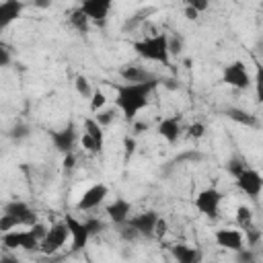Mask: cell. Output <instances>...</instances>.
Listing matches in <instances>:
<instances>
[{
    "label": "cell",
    "mask_w": 263,
    "mask_h": 263,
    "mask_svg": "<svg viewBox=\"0 0 263 263\" xmlns=\"http://www.w3.org/2000/svg\"><path fill=\"white\" fill-rule=\"evenodd\" d=\"M158 82H160L158 78H152V80H144V82H121V84H113V90H115V107L121 111V115L127 121H136L138 113L148 107L150 95L154 92V88L158 86Z\"/></svg>",
    "instance_id": "obj_1"
},
{
    "label": "cell",
    "mask_w": 263,
    "mask_h": 263,
    "mask_svg": "<svg viewBox=\"0 0 263 263\" xmlns=\"http://www.w3.org/2000/svg\"><path fill=\"white\" fill-rule=\"evenodd\" d=\"M134 51L148 60V62H156L162 66H171V37L166 33H156V35H148L144 39H138L132 43Z\"/></svg>",
    "instance_id": "obj_2"
},
{
    "label": "cell",
    "mask_w": 263,
    "mask_h": 263,
    "mask_svg": "<svg viewBox=\"0 0 263 263\" xmlns=\"http://www.w3.org/2000/svg\"><path fill=\"white\" fill-rule=\"evenodd\" d=\"M222 82L228 84L230 88H236V90H247L251 84H253V78L245 66V62L236 60V62H230L224 66L222 70Z\"/></svg>",
    "instance_id": "obj_3"
},
{
    "label": "cell",
    "mask_w": 263,
    "mask_h": 263,
    "mask_svg": "<svg viewBox=\"0 0 263 263\" xmlns=\"http://www.w3.org/2000/svg\"><path fill=\"white\" fill-rule=\"evenodd\" d=\"M222 201H224V193H222L220 189H216V187H208V189H201V191L197 193V197H195V208H197L199 214H203L205 218L214 220V218H218V214H220Z\"/></svg>",
    "instance_id": "obj_4"
},
{
    "label": "cell",
    "mask_w": 263,
    "mask_h": 263,
    "mask_svg": "<svg viewBox=\"0 0 263 263\" xmlns=\"http://www.w3.org/2000/svg\"><path fill=\"white\" fill-rule=\"evenodd\" d=\"M0 240H2V245H4L6 249L39 251V247H41V240L33 234L31 228H29V230H16V228H12V230H8V232H2Z\"/></svg>",
    "instance_id": "obj_5"
},
{
    "label": "cell",
    "mask_w": 263,
    "mask_h": 263,
    "mask_svg": "<svg viewBox=\"0 0 263 263\" xmlns=\"http://www.w3.org/2000/svg\"><path fill=\"white\" fill-rule=\"evenodd\" d=\"M68 238H70V228H68L66 220L53 222V224L49 226V230H47V236L41 240L39 251H41L43 255H53L55 251H60V249L66 245Z\"/></svg>",
    "instance_id": "obj_6"
},
{
    "label": "cell",
    "mask_w": 263,
    "mask_h": 263,
    "mask_svg": "<svg viewBox=\"0 0 263 263\" xmlns=\"http://www.w3.org/2000/svg\"><path fill=\"white\" fill-rule=\"evenodd\" d=\"M236 187L251 199H257L263 191V175L255 168H245L238 177H236Z\"/></svg>",
    "instance_id": "obj_7"
},
{
    "label": "cell",
    "mask_w": 263,
    "mask_h": 263,
    "mask_svg": "<svg viewBox=\"0 0 263 263\" xmlns=\"http://www.w3.org/2000/svg\"><path fill=\"white\" fill-rule=\"evenodd\" d=\"M107 195H109V187H107L105 183H95V185H90V187L80 195V199L76 201V210H78V212L95 210V208H99V205L107 199Z\"/></svg>",
    "instance_id": "obj_8"
},
{
    "label": "cell",
    "mask_w": 263,
    "mask_h": 263,
    "mask_svg": "<svg viewBox=\"0 0 263 263\" xmlns=\"http://www.w3.org/2000/svg\"><path fill=\"white\" fill-rule=\"evenodd\" d=\"M66 224L70 228V240H72V251H82L86 245H88V238L92 236L90 232V226L88 222H82L78 218H74L72 214H68L66 218Z\"/></svg>",
    "instance_id": "obj_9"
},
{
    "label": "cell",
    "mask_w": 263,
    "mask_h": 263,
    "mask_svg": "<svg viewBox=\"0 0 263 263\" xmlns=\"http://www.w3.org/2000/svg\"><path fill=\"white\" fill-rule=\"evenodd\" d=\"M214 240L218 247H222L226 251L240 253L245 249V234L236 228H218L214 232Z\"/></svg>",
    "instance_id": "obj_10"
},
{
    "label": "cell",
    "mask_w": 263,
    "mask_h": 263,
    "mask_svg": "<svg viewBox=\"0 0 263 263\" xmlns=\"http://www.w3.org/2000/svg\"><path fill=\"white\" fill-rule=\"evenodd\" d=\"M111 6H113V0H82L80 2V10L97 25H103L111 12Z\"/></svg>",
    "instance_id": "obj_11"
},
{
    "label": "cell",
    "mask_w": 263,
    "mask_h": 263,
    "mask_svg": "<svg viewBox=\"0 0 263 263\" xmlns=\"http://www.w3.org/2000/svg\"><path fill=\"white\" fill-rule=\"evenodd\" d=\"M158 214L148 210V212H142V214H136V216H129V220L125 224H129L140 236H154V228H156V222H158Z\"/></svg>",
    "instance_id": "obj_12"
},
{
    "label": "cell",
    "mask_w": 263,
    "mask_h": 263,
    "mask_svg": "<svg viewBox=\"0 0 263 263\" xmlns=\"http://www.w3.org/2000/svg\"><path fill=\"white\" fill-rule=\"evenodd\" d=\"M49 138H51L53 148L60 150L62 154L72 152V150H74V144H76V140H78V136H76V127H74L72 123L66 125V127H62V129L49 132Z\"/></svg>",
    "instance_id": "obj_13"
},
{
    "label": "cell",
    "mask_w": 263,
    "mask_h": 263,
    "mask_svg": "<svg viewBox=\"0 0 263 263\" xmlns=\"http://www.w3.org/2000/svg\"><path fill=\"white\" fill-rule=\"evenodd\" d=\"M4 212H6V214H12V216L21 222V226H33V224L37 222L35 210H33L27 201H23V199H12V201H8V203L4 205Z\"/></svg>",
    "instance_id": "obj_14"
},
{
    "label": "cell",
    "mask_w": 263,
    "mask_h": 263,
    "mask_svg": "<svg viewBox=\"0 0 263 263\" xmlns=\"http://www.w3.org/2000/svg\"><path fill=\"white\" fill-rule=\"evenodd\" d=\"M105 212H107V218H109L113 224L121 226V224H125V222L129 220V216H132V201L125 199V197H115V199L105 208Z\"/></svg>",
    "instance_id": "obj_15"
},
{
    "label": "cell",
    "mask_w": 263,
    "mask_h": 263,
    "mask_svg": "<svg viewBox=\"0 0 263 263\" xmlns=\"http://www.w3.org/2000/svg\"><path fill=\"white\" fill-rule=\"evenodd\" d=\"M156 132H158V136L164 138L168 144H175V142L179 140L181 132H183V119H181V115H171V117L160 119Z\"/></svg>",
    "instance_id": "obj_16"
},
{
    "label": "cell",
    "mask_w": 263,
    "mask_h": 263,
    "mask_svg": "<svg viewBox=\"0 0 263 263\" xmlns=\"http://www.w3.org/2000/svg\"><path fill=\"white\" fill-rule=\"evenodd\" d=\"M23 10H25L23 0H4L0 4V29H8L10 23L21 18Z\"/></svg>",
    "instance_id": "obj_17"
},
{
    "label": "cell",
    "mask_w": 263,
    "mask_h": 263,
    "mask_svg": "<svg viewBox=\"0 0 263 263\" xmlns=\"http://www.w3.org/2000/svg\"><path fill=\"white\" fill-rule=\"evenodd\" d=\"M171 253H173V257H175L177 261H181V263H197V261L201 259L199 249L189 247V245H175V247H171Z\"/></svg>",
    "instance_id": "obj_18"
},
{
    "label": "cell",
    "mask_w": 263,
    "mask_h": 263,
    "mask_svg": "<svg viewBox=\"0 0 263 263\" xmlns=\"http://www.w3.org/2000/svg\"><path fill=\"white\" fill-rule=\"evenodd\" d=\"M119 74H121V78L125 82H144V80H152L154 78L148 70H144L140 66H123L119 70Z\"/></svg>",
    "instance_id": "obj_19"
},
{
    "label": "cell",
    "mask_w": 263,
    "mask_h": 263,
    "mask_svg": "<svg viewBox=\"0 0 263 263\" xmlns=\"http://www.w3.org/2000/svg\"><path fill=\"white\" fill-rule=\"evenodd\" d=\"M84 132L90 134L97 140V144L103 148V144H105V132H103V125L97 121V117H86L84 119Z\"/></svg>",
    "instance_id": "obj_20"
},
{
    "label": "cell",
    "mask_w": 263,
    "mask_h": 263,
    "mask_svg": "<svg viewBox=\"0 0 263 263\" xmlns=\"http://www.w3.org/2000/svg\"><path fill=\"white\" fill-rule=\"evenodd\" d=\"M234 218H236V224H238L242 230H247V228H251V224H253V210H251L249 205H238Z\"/></svg>",
    "instance_id": "obj_21"
},
{
    "label": "cell",
    "mask_w": 263,
    "mask_h": 263,
    "mask_svg": "<svg viewBox=\"0 0 263 263\" xmlns=\"http://www.w3.org/2000/svg\"><path fill=\"white\" fill-rule=\"evenodd\" d=\"M74 88H76V92H78L82 99H90V97H92V92H95V88L90 86L88 78H86V76H82V74H78V76L74 78Z\"/></svg>",
    "instance_id": "obj_22"
},
{
    "label": "cell",
    "mask_w": 263,
    "mask_h": 263,
    "mask_svg": "<svg viewBox=\"0 0 263 263\" xmlns=\"http://www.w3.org/2000/svg\"><path fill=\"white\" fill-rule=\"evenodd\" d=\"M88 23H90V18L80 10V8H76L72 14H70V25L74 27V29H78L80 33H86V29H88Z\"/></svg>",
    "instance_id": "obj_23"
},
{
    "label": "cell",
    "mask_w": 263,
    "mask_h": 263,
    "mask_svg": "<svg viewBox=\"0 0 263 263\" xmlns=\"http://www.w3.org/2000/svg\"><path fill=\"white\" fill-rule=\"evenodd\" d=\"M90 103H88V109H90V113H99L101 109H105V105H107V95L101 90V88H95V92H92V97L88 99Z\"/></svg>",
    "instance_id": "obj_24"
},
{
    "label": "cell",
    "mask_w": 263,
    "mask_h": 263,
    "mask_svg": "<svg viewBox=\"0 0 263 263\" xmlns=\"http://www.w3.org/2000/svg\"><path fill=\"white\" fill-rule=\"evenodd\" d=\"M228 117H230L232 121L242 123V125H255V123H257V121H255V117H253L251 113L242 111V109H228Z\"/></svg>",
    "instance_id": "obj_25"
},
{
    "label": "cell",
    "mask_w": 263,
    "mask_h": 263,
    "mask_svg": "<svg viewBox=\"0 0 263 263\" xmlns=\"http://www.w3.org/2000/svg\"><path fill=\"white\" fill-rule=\"evenodd\" d=\"M80 146L88 152V154H99L103 148L97 144V140L90 136V134H86V132H82V136H80Z\"/></svg>",
    "instance_id": "obj_26"
},
{
    "label": "cell",
    "mask_w": 263,
    "mask_h": 263,
    "mask_svg": "<svg viewBox=\"0 0 263 263\" xmlns=\"http://www.w3.org/2000/svg\"><path fill=\"white\" fill-rule=\"evenodd\" d=\"M253 84H255V97H257V101L263 103V64H257Z\"/></svg>",
    "instance_id": "obj_27"
},
{
    "label": "cell",
    "mask_w": 263,
    "mask_h": 263,
    "mask_svg": "<svg viewBox=\"0 0 263 263\" xmlns=\"http://www.w3.org/2000/svg\"><path fill=\"white\" fill-rule=\"evenodd\" d=\"M16 226H21V222H18L12 214L2 212V216H0V232H8V230H12V228H16Z\"/></svg>",
    "instance_id": "obj_28"
},
{
    "label": "cell",
    "mask_w": 263,
    "mask_h": 263,
    "mask_svg": "<svg viewBox=\"0 0 263 263\" xmlns=\"http://www.w3.org/2000/svg\"><path fill=\"white\" fill-rule=\"evenodd\" d=\"M187 136H189V138H193V140H201V138L205 136V125H203L201 121L191 123V125L187 127Z\"/></svg>",
    "instance_id": "obj_29"
},
{
    "label": "cell",
    "mask_w": 263,
    "mask_h": 263,
    "mask_svg": "<svg viewBox=\"0 0 263 263\" xmlns=\"http://www.w3.org/2000/svg\"><path fill=\"white\" fill-rule=\"evenodd\" d=\"M95 117H97V121L105 127V125H109V123L115 119V109H101L99 113H95Z\"/></svg>",
    "instance_id": "obj_30"
},
{
    "label": "cell",
    "mask_w": 263,
    "mask_h": 263,
    "mask_svg": "<svg viewBox=\"0 0 263 263\" xmlns=\"http://www.w3.org/2000/svg\"><path fill=\"white\" fill-rule=\"evenodd\" d=\"M245 168H247V164H242L240 160H234V158H232V160H228V162H226V171H228L234 179H236Z\"/></svg>",
    "instance_id": "obj_31"
},
{
    "label": "cell",
    "mask_w": 263,
    "mask_h": 263,
    "mask_svg": "<svg viewBox=\"0 0 263 263\" xmlns=\"http://www.w3.org/2000/svg\"><path fill=\"white\" fill-rule=\"evenodd\" d=\"M31 230H33V234L39 238V240H43L45 236H47V230H49V226H45L43 222H35L33 226H29Z\"/></svg>",
    "instance_id": "obj_32"
},
{
    "label": "cell",
    "mask_w": 263,
    "mask_h": 263,
    "mask_svg": "<svg viewBox=\"0 0 263 263\" xmlns=\"http://www.w3.org/2000/svg\"><path fill=\"white\" fill-rule=\"evenodd\" d=\"M185 6H191L197 12H205L210 6V0H185Z\"/></svg>",
    "instance_id": "obj_33"
},
{
    "label": "cell",
    "mask_w": 263,
    "mask_h": 263,
    "mask_svg": "<svg viewBox=\"0 0 263 263\" xmlns=\"http://www.w3.org/2000/svg\"><path fill=\"white\" fill-rule=\"evenodd\" d=\"M166 232H168V222H166L164 218H158L156 228H154V236H156V238H162Z\"/></svg>",
    "instance_id": "obj_34"
},
{
    "label": "cell",
    "mask_w": 263,
    "mask_h": 263,
    "mask_svg": "<svg viewBox=\"0 0 263 263\" xmlns=\"http://www.w3.org/2000/svg\"><path fill=\"white\" fill-rule=\"evenodd\" d=\"M123 146H125V154L129 156V154H134V152H136L138 142H136V138H132V136H125V138H123Z\"/></svg>",
    "instance_id": "obj_35"
},
{
    "label": "cell",
    "mask_w": 263,
    "mask_h": 263,
    "mask_svg": "<svg viewBox=\"0 0 263 263\" xmlns=\"http://www.w3.org/2000/svg\"><path fill=\"white\" fill-rule=\"evenodd\" d=\"M74 164H76V156H74V152H68V154H64V168H74Z\"/></svg>",
    "instance_id": "obj_36"
},
{
    "label": "cell",
    "mask_w": 263,
    "mask_h": 263,
    "mask_svg": "<svg viewBox=\"0 0 263 263\" xmlns=\"http://www.w3.org/2000/svg\"><path fill=\"white\" fill-rule=\"evenodd\" d=\"M197 10L195 8H191V6H185V16H187V21H195L197 18Z\"/></svg>",
    "instance_id": "obj_37"
},
{
    "label": "cell",
    "mask_w": 263,
    "mask_h": 263,
    "mask_svg": "<svg viewBox=\"0 0 263 263\" xmlns=\"http://www.w3.org/2000/svg\"><path fill=\"white\" fill-rule=\"evenodd\" d=\"M8 60H10V58H8V49L2 47V49H0V66H8Z\"/></svg>",
    "instance_id": "obj_38"
},
{
    "label": "cell",
    "mask_w": 263,
    "mask_h": 263,
    "mask_svg": "<svg viewBox=\"0 0 263 263\" xmlns=\"http://www.w3.org/2000/svg\"><path fill=\"white\" fill-rule=\"evenodd\" d=\"M33 6H37V8H49L51 6V0H33Z\"/></svg>",
    "instance_id": "obj_39"
},
{
    "label": "cell",
    "mask_w": 263,
    "mask_h": 263,
    "mask_svg": "<svg viewBox=\"0 0 263 263\" xmlns=\"http://www.w3.org/2000/svg\"><path fill=\"white\" fill-rule=\"evenodd\" d=\"M164 82H166V86H168V88H177V84H175V80H164Z\"/></svg>",
    "instance_id": "obj_40"
}]
</instances>
